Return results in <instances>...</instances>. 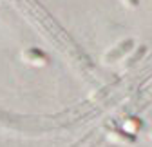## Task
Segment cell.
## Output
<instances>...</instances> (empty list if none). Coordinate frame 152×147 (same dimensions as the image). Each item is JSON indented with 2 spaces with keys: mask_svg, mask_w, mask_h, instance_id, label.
<instances>
[{
  "mask_svg": "<svg viewBox=\"0 0 152 147\" xmlns=\"http://www.w3.org/2000/svg\"><path fill=\"white\" fill-rule=\"evenodd\" d=\"M148 136H150V140H152V131H150V135H148Z\"/></svg>",
  "mask_w": 152,
  "mask_h": 147,
  "instance_id": "7",
  "label": "cell"
},
{
  "mask_svg": "<svg viewBox=\"0 0 152 147\" xmlns=\"http://www.w3.org/2000/svg\"><path fill=\"white\" fill-rule=\"evenodd\" d=\"M143 53H145V47H143V46H141V47H138V49H136V53H134V54H132V57L129 58V62L125 64V67H123V69H129L130 65H134V64H136V62L143 57Z\"/></svg>",
  "mask_w": 152,
  "mask_h": 147,
  "instance_id": "5",
  "label": "cell"
},
{
  "mask_svg": "<svg viewBox=\"0 0 152 147\" xmlns=\"http://www.w3.org/2000/svg\"><path fill=\"white\" fill-rule=\"evenodd\" d=\"M132 49H134V40L132 38H127V40H121L120 44H116V46H112V49H109L103 57H102V60H103V64H107V65H110V64H116V62H120L127 53H130Z\"/></svg>",
  "mask_w": 152,
  "mask_h": 147,
  "instance_id": "1",
  "label": "cell"
},
{
  "mask_svg": "<svg viewBox=\"0 0 152 147\" xmlns=\"http://www.w3.org/2000/svg\"><path fill=\"white\" fill-rule=\"evenodd\" d=\"M107 138L112 143H123V145H130V143L136 142V136L127 133V131H110L107 135Z\"/></svg>",
  "mask_w": 152,
  "mask_h": 147,
  "instance_id": "3",
  "label": "cell"
},
{
  "mask_svg": "<svg viewBox=\"0 0 152 147\" xmlns=\"http://www.w3.org/2000/svg\"><path fill=\"white\" fill-rule=\"evenodd\" d=\"M120 2H121L125 7H129V9H136V7L140 6V0H120Z\"/></svg>",
  "mask_w": 152,
  "mask_h": 147,
  "instance_id": "6",
  "label": "cell"
},
{
  "mask_svg": "<svg viewBox=\"0 0 152 147\" xmlns=\"http://www.w3.org/2000/svg\"><path fill=\"white\" fill-rule=\"evenodd\" d=\"M22 60L29 65H34V67H44L49 64V57L38 47H27L22 51Z\"/></svg>",
  "mask_w": 152,
  "mask_h": 147,
  "instance_id": "2",
  "label": "cell"
},
{
  "mask_svg": "<svg viewBox=\"0 0 152 147\" xmlns=\"http://www.w3.org/2000/svg\"><path fill=\"white\" fill-rule=\"evenodd\" d=\"M140 127H143V123H141L138 118H134V116L129 118V120L125 122V131L130 133V135H136V131L140 129Z\"/></svg>",
  "mask_w": 152,
  "mask_h": 147,
  "instance_id": "4",
  "label": "cell"
}]
</instances>
